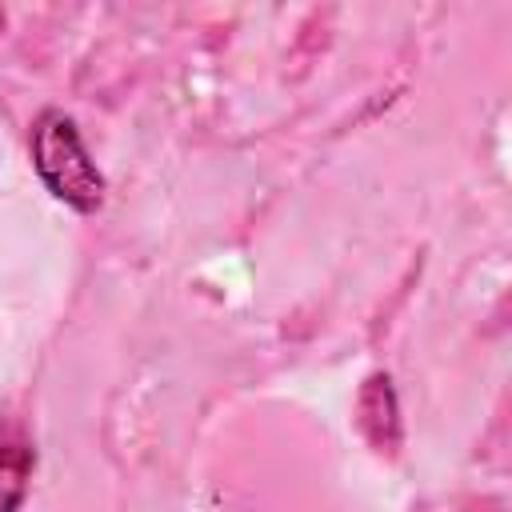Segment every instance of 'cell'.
I'll list each match as a JSON object with an SVG mask.
<instances>
[{"label": "cell", "mask_w": 512, "mask_h": 512, "mask_svg": "<svg viewBox=\"0 0 512 512\" xmlns=\"http://www.w3.org/2000/svg\"><path fill=\"white\" fill-rule=\"evenodd\" d=\"M32 160H36L40 180L64 204H72L76 212L100 208V200H104V176L88 160V152L80 144V132H76V124L64 112H56V108L40 112V120L32 128Z\"/></svg>", "instance_id": "1"}, {"label": "cell", "mask_w": 512, "mask_h": 512, "mask_svg": "<svg viewBox=\"0 0 512 512\" xmlns=\"http://www.w3.org/2000/svg\"><path fill=\"white\" fill-rule=\"evenodd\" d=\"M32 476V444L20 428L0 424V512H16Z\"/></svg>", "instance_id": "2"}, {"label": "cell", "mask_w": 512, "mask_h": 512, "mask_svg": "<svg viewBox=\"0 0 512 512\" xmlns=\"http://www.w3.org/2000/svg\"><path fill=\"white\" fill-rule=\"evenodd\" d=\"M0 28H4V12H0Z\"/></svg>", "instance_id": "3"}]
</instances>
